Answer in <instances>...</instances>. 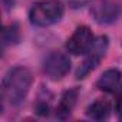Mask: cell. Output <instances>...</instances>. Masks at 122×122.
I'll return each mask as SVG.
<instances>
[{
  "mask_svg": "<svg viewBox=\"0 0 122 122\" xmlns=\"http://www.w3.org/2000/svg\"><path fill=\"white\" fill-rule=\"evenodd\" d=\"M121 119H122V113H121Z\"/></svg>",
  "mask_w": 122,
  "mask_h": 122,
  "instance_id": "cell-15",
  "label": "cell"
},
{
  "mask_svg": "<svg viewBox=\"0 0 122 122\" xmlns=\"http://www.w3.org/2000/svg\"><path fill=\"white\" fill-rule=\"evenodd\" d=\"M109 113H111V103L102 98L92 102L86 109V115L93 121H105L109 118Z\"/></svg>",
  "mask_w": 122,
  "mask_h": 122,
  "instance_id": "cell-9",
  "label": "cell"
},
{
  "mask_svg": "<svg viewBox=\"0 0 122 122\" xmlns=\"http://www.w3.org/2000/svg\"><path fill=\"white\" fill-rule=\"evenodd\" d=\"M121 82H122V73L118 69H108L99 76V79L96 81V86L103 92L115 93L121 86Z\"/></svg>",
  "mask_w": 122,
  "mask_h": 122,
  "instance_id": "cell-8",
  "label": "cell"
},
{
  "mask_svg": "<svg viewBox=\"0 0 122 122\" xmlns=\"http://www.w3.org/2000/svg\"><path fill=\"white\" fill-rule=\"evenodd\" d=\"M92 0H68V3L72 9H81L86 5H89Z\"/></svg>",
  "mask_w": 122,
  "mask_h": 122,
  "instance_id": "cell-13",
  "label": "cell"
},
{
  "mask_svg": "<svg viewBox=\"0 0 122 122\" xmlns=\"http://www.w3.org/2000/svg\"><path fill=\"white\" fill-rule=\"evenodd\" d=\"M121 13V0H96L91 7V16L99 25H111L116 22Z\"/></svg>",
  "mask_w": 122,
  "mask_h": 122,
  "instance_id": "cell-4",
  "label": "cell"
},
{
  "mask_svg": "<svg viewBox=\"0 0 122 122\" xmlns=\"http://www.w3.org/2000/svg\"><path fill=\"white\" fill-rule=\"evenodd\" d=\"M33 83L32 72L25 66L10 69L2 83V96L9 105H19L27 96Z\"/></svg>",
  "mask_w": 122,
  "mask_h": 122,
  "instance_id": "cell-1",
  "label": "cell"
},
{
  "mask_svg": "<svg viewBox=\"0 0 122 122\" xmlns=\"http://www.w3.org/2000/svg\"><path fill=\"white\" fill-rule=\"evenodd\" d=\"M15 2H16V0H2V3H3V7H5L7 12L13 9V6H15Z\"/></svg>",
  "mask_w": 122,
  "mask_h": 122,
  "instance_id": "cell-14",
  "label": "cell"
},
{
  "mask_svg": "<svg viewBox=\"0 0 122 122\" xmlns=\"http://www.w3.org/2000/svg\"><path fill=\"white\" fill-rule=\"evenodd\" d=\"M71 71V60L65 53L52 52L43 62V72L47 78L53 81H59Z\"/></svg>",
  "mask_w": 122,
  "mask_h": 122,
  "instance_id": "cell-5",
  "label": "cell"
},
{
  "mask_svg": "<svg viewBox=\"0 0 122 122\" xmlns=\"http://www.w3.org/2000/svg\"><path fill=\"white\" fill-rule=\"evenodd\" d=\"M115 93H116V99H115V108H116L118 113L121 115V113H122V85L118 88V91H116Z\"/></svg>",
  "mask_w": 122,
  "mask_h": 122,
  "instance_id": "cell-12",
  "label": "cell"
},
{
  "mask_svg": "<svg viewBox=\"0 0 122 122\" xmlns=\"http://www.w3.org/2000/svg\"><path fill=\"white\" fill-rule=\"evenodd\" d=\"M108 46H109V39L106 36H98L93 39L91 47L88 49V52L85 53L86 57L82 62V65L78 68L76 71V78L78 79H83L86 75H89L102 60V57L105 56L106 50H108Z\"/></svg>",
  "mask_w": 122,
  "mask_h": 122,
  "instance_id": "cell-3",
  "label": "cell"
},
{
  "mask_svg": "<svg viewBox=\"0 0 122 122\" xmlns=\"http://www.w3.org/2000/svg\"><path fill=\"white\" fill-rule=\"evenodd\" d=\"M20 33H19V26L17 25H12L9 27H5L3 30V46L6 47L7 45H15L19 42Z\"/></svg>",
  "mask_w": 122,
  "mask_h": 122,
  "instance_id": "cell-10",
  "label": "cell"
},
{
  "mask_svg": "<svg viewBox=\"0 0 122 122\" xmlns=\"http://www.w3.org/2000/svg\"><path fill=\"white\" fill-rule=\"evenodd\" d=\"M63 5L59 0H40L29 12V19L35 26L47 27L57 23L63 16Z\"/></svg>",
  "mask_w": 122,
  "mask_h": 122,
  "instance_id": "cell-2",
  "label": "cell"
},
{
  "mask_svg": "<svg viewBox=\"0 0 122 122\" xmlns=\"http://www.w3.org/2000/svg\"><path fill=\"white\" fill-rule=\"evenodd\" d=\"M93 35L92 30L88 26H79L73 35L68 39L66 42V49L71 55L73 56H79V55H85L88 52V49L91 47L92 42H93Z\"/></svg>",
  "mask_w": 122,
  "mask_h": 122,
  "instance_id": "cell-6",
  "label": "cell"
},
{
  "mask_svg": "<svg viewBox=\"0 0 122 122\" xmlns=\"http://www.w3.org/2000/svg\"><path fill=\"white\" fill-rule=\"evenodd\" d=\"M45 99L46 98H39V101L36 102V106H35L36 113L40 116H47L50 113V102L45 101Z\"/></svg>",
  "mask_w": 122,
  "mask_h": 122,
  "instance_id": "cell-11",
  "label": "cell"
},
{
  "mask_svg": "<svg viewBox=\"0 0 122 122\" xmlns=\"http://www.w3.org/2000/svg\"><path fill=\"white\" fill-rule=\"evenodd\" d=\"M78 96H79L78 88H72V89L63 92V95L60 96V101L56 106V118H59V119L69 118L76 102H78Z\"/></svg>",
  "mask_w": 122,
  "mask_h": 122,
  "instance_id": "cell-7",
  "label": "cell"
}]
</instances>
